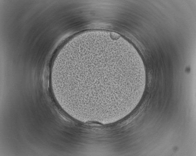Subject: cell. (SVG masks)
Listing matches in <instances>:
<instances>
[{
	"instance_id": "1",
	"label": "cell",
	"mask_w": 196,
	"mask_h": 156,
	"mask_svg": "<svg viewBox=\"0 0 196 156\" xmlns=\"http://www.w3.org/2000/svg\"><path fill=\"white\" fill-rule=\"evenodd\" d=\"M75 81L96 88H106L126 82L129 74V58L114 50L97 48L72 58Z\"/></svg>"
}]
</instances>
